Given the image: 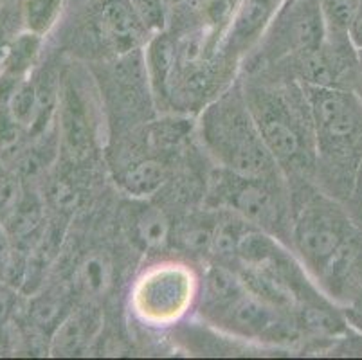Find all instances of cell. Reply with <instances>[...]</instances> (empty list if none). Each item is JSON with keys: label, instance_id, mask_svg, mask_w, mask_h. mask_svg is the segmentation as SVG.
<instances>
[{"label": "cell", "instance_id": "obj_1", "mask_svg": "<svg viewBox=\"0 0 362 360\" xmlns=\"http://www.w3.org/2000/svg\"><path fill=\"white\" fill-rule=\"evenodd\" d=\"M243 94L288 186L314 182L315 134L310 105L299 81L269 74H243Z\"/></svg>", "mask_w": 362, "mask_h": 360}, {"label": "cell", "instance_id": "obj_2", "mask_svg": "<svg viewBox=\"0 0 362 360\" xmlns=\"http://www.w3.org/2000/svg\"><path fill=\"white\" fill-rule=\"evenodd\" d=\"M303 88L310 105L317 150L314 184L346 202L362 163V101L350 88Z\"/></svg>", "mask_w": 362, "mask_h": 360}, {"label": "cell", "instance_id": "obj_3", "mask_svg": "<svg viewBox=\"0 0 362 360\" xmlns=\"http://www.w3.org/2000/svg\"><path fill=\"white\" fill-rule=\"evenodd\" d=\"M199 137L216 166L249 177L283 175L263 143L240 79L200 110Z\"/></svg>", "mask_w": 362, "mask_h": 360}, {"label": "cell", "instance_id": "obj_4", "mask_svg": "<svg viewBox=\"0 0 362 360\" xmlns=\"http://www.w3.org/2000/svg\"><path fill=\"white\" fill-rule=\"evenodd\" d=\"M291 194V247L305 269L322 283L358 238L355 222L341 200L314 182L292 184Z\"/></svg>", "mask_w": 362, "mask_h": 360}, {"label": "cell", "instance_id": "obj_5", "mask_svg": "<svg viewBox=\"0 0 362 360\" xmlns=\"http://www.w3.org/2000/svg\"><path fill=\"white\" fill-rule=\"evenodd\" d=\"M204 204L211 209L235 211L256 229L291 245L292 194L283 175L249 177L216 166L207 178Z\"/></svg>", "mask_w": 362, "mask_h": 360}, {"label": "cell", "instance_id": "obj_6", "mask_svg": "<svg viewBox=\"0 0 362 360\" xmlns=\"http://www.w3.org/2000/svg\"><path fill=\"white\" fill-rule=\"evenodd\" d=\"M90 72L100 87L101 103L117 134H127L150 121L156 101L148 79L144 47L116 58L98 59Z\"/></svg>", "mask_w": 362, "mask_h": 360}, {"label": "cell", "instance_id": "obj_7", "mask_svg": "<svg viewBox=\"0 0 362 360\" xmlns=\"http://www.w3.org/2000/svg\"><path fill=\"white\" fill-rule=\"evenodd\" d=\"M327 36L325 18L315 0H287L255 49L240 65L243 74L267 71L305 52L315 51Z\"/></svg>", "mask_w": 362, "mask_h": 360}, {"label": "cell", "instance_id": "obj_8", "mask_svg": "<svg viewBox=\"0 0 362 360\" xmlns=\"http://www.w3.org/2000/svg\"><path fill=\"white\" fill-rule=\"evenodd\" d=\"M151 35L132 0H90L76 44L85 56L98 62L143 49Z\"/></svg>", "mask_w": 362, "mask_h": 360}, {"label": "cell", "instance_id": "obj_9", "mask_svg": "<svg viewBox=\"0 0 362 360\" xmlns=\"http://www.w3.org/2000/svg\"><path fill=\"white\" fill-rule=\"evenodd\" d=\"M199 279L189 267L166 262L153 265L137 277L130 305L141 323L170 326L180 321L199 301Z\"/></svg>", "mask_w": 362, "mask_h": 360}, {"label": "cell", "instance_id": "obj_10", "mask_svg": "<svg viewBox=\"0 0 362 360\" xmlns=\"http://www.w3.org/2000/svg\"><path fill=\"white\" fill-rule=\"evenodd\" d=\"M62 148L72 163H81L96 151L98 123L94 101L87 85L78 74L67 72L62 78L58 99Z\"/></svg>", "mask_w": 362, "mask_h": 360}, {"label": "cell", "instance_id": "obj_11", "mask_svg": "<svg viewBox=\"0 0 362 360\" xmlns=\"http://www.w3.org/2000/svg\"><path fill=\"white\" fill-rule=\"evenodd\" d=\"M283 4L285 0H236L216 54L229 67L240 69Z\"/></svg>", "mask_w": 362, "mask_h": 360}, {"label": "cell", "instance_id": "obj_12", "mask_svg": "<svg viewBox=\"0 0 362 360\" xmlns=\"http://www.w3.org/2000/svg\"><path fill=\"white\" fill-rule=\"evenodd\" d=\"M144 62L156 108L170 110V83L177 62L175 36L168 29L153 33L144 45Z\"/></svg>", "mask_w": 362, "mask_h": 360}, {"label": "cell", "instance_id": "obj_13", "mask_svg": "<svg viewBox=\"0 0 362 360\" xmlns=\"http://www.w3.org/2000/svg\"><path fill=\"white\" fill-rule=\"evenodd\" d=\"M100 323L98 310L88 308V306L72 310L56 328L51 352L60 356H71L80 353L94 337Z\"/></svg>", "mask_w": 362, "mask_h": 360}, {"label": "cell", "instance_id": "obj_14", "mask_svg": "<svg viewBox=\"0 0 362 360\" xmlns=\"http://www.w3.org/2000/svg\"><path fill=\"white\" fill-rule=\"evenodd\" d=\"M218 209L206 207L204 213H195L186 216L180 223H177L171 231L170 242L182 252L192 256H209L215 234Z\"/></svg>", "mask_w": 362, "mask_h": 360}, {"label": "cell", "instance_id": "obj_15", "mask_svg": "<svg viewBox=\"0 0 362 360\" xmlns=\"http://www.w3.org/2000/svg\"><path fill=\"white\" fill-rule=\"evenodd\" d=\"M130 229L137 245L146 250H156L170 242L173 226L166 211L148 202H141V206L130 214Z\"/></svg>", "mask_w": 362, "mask_h": 360}, {"label": "cell", "instance_id": "obj_16", "mask_svg": "<svg viewBox=\"0 0 362 360\" xmlns=\"http://www.w3.org/2000/svg\"><path fill=\"white\" fill-rule=\"evenodd\" d=\"M74 281L87 297H98L107 292L112 283V263L107 254H87L76 269Z\"/></svg>", "mask_w": 362, "mask_h": 360}, {"label": "cell", "instance_id": "obj_17", "mask_svg": "<svg viewBox=\"0 0 362 360\" xmlns=\"http://www.w3.org/2000/svg\"><path fill=\"white\" fill-rule=\"evenodd\" d=\"M64 6L65 0H24L21 9L24 31L44 38L58 24Z\"/></svg>", "mask_w": 362, "mask_h": 360}, {"label": "cell", "instance_id": "obj_18", "mask_svg": "<svg viewBox=\"0 0 362 360\" xmlns=\"http://www.w3.org/2000/svg\"><path fill=\"white\" fill-rule=\"evenodd\" d=\"M40 36L33 35L29 31L15 35L13 42L9 44L8 56H6V62L0 72H8V74L18 76V78H28L33 65L38 59V54H40Z\"/></svg>", "mask_w": 362, "mask_h": 360}, {"label": "cell", "instance_id": "obj_19", "mask_svg": "<svg viewBox=\"0 0 362 360\" xmlns=\"http://www.w3.org/2000/svg\"><path fill=\"white\" fill-rule=\"evenodd\" d=\"M325 18L327 33L348 35L358 0H315Z\"/></svg>", "mask_w": 362, "mask_h": 360}, {"label": "cell", "instance_id": "obj_20", "mask_svg": "<svg viewBox=\"0 0 362 360\" xmlns=\"http://www.w3.org/2000/svg\"><path fill=\"white\" fill-rule=\"evenodd\" d=\"M139 15L143 16L144 24L151 33L163 31L168 25V8L164 0H132Z\"/></svg>", "mask_w": 362, "mask_h": 360}, {"label": "cell", "instance_id": "obj_21", "mask_svg": "<svg viewBox=\"0 0 362 360\" xmlns=\"http://www.w3.org/2000/svg\"><path fill=\"white\" fill-rule=\"evenodd\" d=\"M344 204H346L351 220L362 226V163L358 166L357 175H355V182L354 187H351L350 197H348V200Z\"/></svg>", "mask_w": 362, "mask_h": 360}, {"label": "cell", "instance_id": "obj_22", "mask_svg": "<svg viewBox=\"0 0 362 360\" xmlns=\"http://www.w3.org/2000/svg\"><path fill=\"white\" fill-rule=\"evenodd\" d=\"M348 35H350L351 42L357 49H362V0L357 2V9L354 13V18H351L350 29H348Z\"/></svg>", "mask_w": 362, "mask_h": 360}, {"label": "cell", "instance_id": "obj_23", "mask_svg": "<svg viewBox=\"0 0 362 360\" xmlns=\"http://www.w3.org/2000/svg\"><path fill=\"white\" fill-rule=\"evenodd\" d=\"M350 91L357 94V98L362 101V49H358V58H357V67H355L354 79H351Z\"/></svg>", "mask_w": 362, "mask_h": 360}, {"label": "cell", "instance_id": "obj_24", "mask_svg": "<svg viewBox=\"0 0 362 360\" xmlns=\"http://www.w3.org/2000/svg\"><path fill=\"white\" fill-rule=\"evenodd\" d=\"M346 321H350L355 328L362 332V312H355V310H348L346 312Z\"/></svg>", "mask_w": 362, "mask_h": 360}, {"label": "cell", "instance_id": "obj_25", "mask_svg": "<svg viewBox=\"0 0 362 360\" xmlns=\"http://www.w3.org/2000/svg\"><path fill=\"white\" fill-rule=\"evenodd\" d=\"M164 2H166V8L170 9L171 6H173V4H177V2H180V0H164Z\"/></svg>", "mask_w": 362, "mask_h": 360}, {"label": "cell", "instance_id": "obj_26", "mask_svg": "<svg viewBox=\"0 0 362 360\" xmlns=\"http://www.w3.org/2000/svg\"><path fill=\"white\" fill-rule=\"evenodd\" d=\"M285 2H287V0H285Z\"/></svg>", "mask_w": 362, "mask_h": 360}]
</instances>
